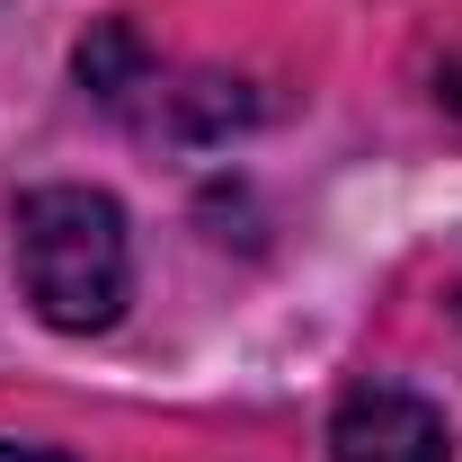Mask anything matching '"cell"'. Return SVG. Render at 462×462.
Listing matches in <instances>:
<instances>
[{
  "label": "cell",
  "instance_id": "cell-1",
  "mask_svg": "<svg viewBox=\"0 0 462 462\" xmlns=\"http://www.w3.org/2000/svg\"><path fill=\"white\" fill-rule=\"evenodd\" d=\"M18 285L54 329H107L134 293V240L98 187H27L18 196Z\"/></svg>",
  "mask_w": 462,
  "mask_h": 462
},
{
  "label": "cell",
  "instance_id": "cell-2",
  "mask_svg": "<svg viewBox=\"0 0 462 462\" xmlns=\"http://www.w3.org/2000/svg\"><path fill=\"white\" fill-rule=\"evenodd\" d=\"M329 462H454V427L401 383H356L329 418Z\"/></svg>",
  "mask_w": 462,
  "mask_h": 462
},
{
  "label": "cell",
  "instance_id": "cell-3",
  "mask_svg": "<svg viewBox=\"0 0 462 462\" xmlns=\"http://www.w3.org/2000/svg\"><path fill=\"white\" fill-rule=\"evenodd\" d=\"M0 462H62V454H36V445H0Z\"/></svg>",
  "mask_w": 462,
  "mask_h": 462
}]
</instances>
